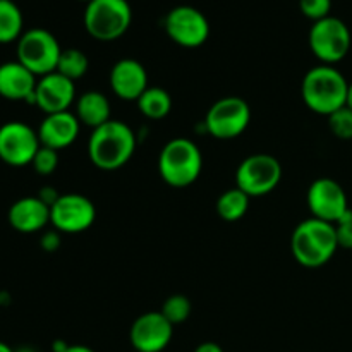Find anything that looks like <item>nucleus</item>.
Returning a JSON list of instances; mask_svg holds the SVG:
<instances>
[{"mask_svg":"<svg viewBox=\"0 0 352 352\" xmlns=\"http://www.w3.org/2000/svg\"><path fill=\"white\" fill-rule=\"evenodd\" d=\"M136 151V134L122 120L110 119L93 129L88 140V157L100 170H119Z\"/></svg>","mask_w":352,"mask_h":352,"instance_id":"1","label":"nucleus"},{"mask_svg":"<svg viewBox=\"0 0 352 352\" xmlns=\"http://www.w3.org/2000/svg\"><path fill=\"white\" fill-rule=\"evenodd\" d=\"M349 81L333 65L320 64L306 72L301 82L305 105L318 116H327L346 107Z\"/></svg>","mask_w":352,"mask_h":352,"instance_id":"2","label":"nucleus"},{"mask_svg":"<svg viewBox=\"0 0 352 352\" xmlns=\"http://www.w3.org/2000/svg\"><path fill=\"white\" fill-rule=\"evenodd\" d=\"M339 250L333 223L308 219L299 223L291 237L294 260L306 268H320L329 263Z\"/></svg>","mask_w":352,"mask_h":352,"instance_id":"3","label":"nucleus"},{"mask_svg":"<svg viewBox=\"0 0 352 352\" xmlns=\"http://www.w3.org/2000/svg\"><path fill=\"white\" fill-rule=\"evenodd\" d=\"M203 170V155L198 144L188 138H174L158 155V172L162 181L172 188L195 184Z\"/></svg>","mask_w":352,"mask_h":352,"instance_id":"4","label":"nucleus"},{"mask_svg":"<svg viewBox=\"0 0 352 352\" xmlns=\"http://www.w3.org/2000/svg\"><path fill=\"white\" fill-rule=\"evenodd\" d=\"M85 28L98 41L119 40L133 23V9L127 0H91L85 9Z\"/></svg>","mask_w":352,"mask_h":352,"instance_id":"5","label":"nucleus"},{"mask_svg":"<svg viewBox=\"0 0 352 352\" xmlns=\"http://www.w3.org/2000/svg\"><path fill=\"white\" fill-rule=\"evenodd\" d=\"M17 62L30 69L36 78L57 71L62 48L58 40L43 28H33L24 31L17 40Z\"/></svg>","mask_w":352,"mask_h":352,"instance_id":"6","label":"nucleus"},{"mask_svg":"<svg viewBox=\"0 0 352 352\" xmlns=\"http://www.w3.org/2000/svg\"><path fill=\"white\" fill-rule=\"evenodd\" d=\"M313 55L325 65H336L347 57L351 50V30L342 19L329 16L313 23L308 34Z\"/></svg>","mask_w":352,"mask_h":352,"instance_id":"7","label":"nucleus"},{"mask_svg":"<svg viewBox=\"0 0 352 352\" xmlns=\"http://www.w3.org/2000/svg\"><path fill=\"white\" fill-rule=\"evenodd\" d=\"M282 179V165L274 155L254 153L244 158L236 170V186L250 198L270 195Z\"/></svg>","mask_w":352,"mask_h":352,"instance_id":"8","label":"nucleus"},{"mask_svg":"<svg viewBox=\"0 0 352 352\" xmlns=\"http://www.w3.org/2000/svg\"><path fill=\"white\" fill-rule=\"evenodd\" d=\"M250 122V103L241 96H223L217 100L205 117V127L210 136L222 141L241 136Z\"/></svg>","mask_w":352,"mask_h":352,"instance_id":"9","label":"nucleus"},{"mask_svg":"<svg viewBox=\"0 0 352 352\" xmlns=\"http://www.w3.org/2000/svg\"><path fill=\"white\" fill-rule=\"evenodd\" d=\"M165 33L184 48H198L210 36V23L205 14L192 6H177L164 19Z\"/></svg>","mask_w":352,"mask_h":352,"instance_id":"10","label":"nucleus"},{"mask_svg":"<svg viewBox=\"0 0 352 352\" xmlns=\"http://www.w3.org/2000/svg\"><path fill=\"white\" fill-rule=\"evenodd\" d=\"M41 143L38 131L21 120H10L0 126V160L10 167L31 165Z\"/></svg>","mask_w":352,"mask_h":352,"instance_id":"11","label":"nucleus"},{"mask_svg":"<svg viewBox=\"0 0 352 352\" xmlns=\"http://www.w3.org/2000/svg\"><path fill=\"white\" fill-rule=\"evenodd\" d=\"M96 208L93 201L78 192L60 195L50 206V223L57 232L79 234L95 223Z\"/></svg>","mask_w":352,"mask_h":352,"instance_id":"12","label":"nucleus"},{"mask_svg":"<svg viewBox=\"0 0 352 352\" xmlns=\"http://www.w3.org/2000/svg\"><path fill=\"white\" fill-rule=\"evenodd\" d=\"M306 201L313 219L329 223H336L351 210L344 188L330 177H320L313 181Z\"/></svg>","mask_w":352,"mask_h":352,"instance_id":"13","label":"nucleus"},{"mask_svg":"<svg viewBox=\"0 0 352 352\" xmlns=\"http://www.w3.org/2000/svg\"><path fill=\"white\" fill-rule=\"evenodd\" d=\"M174 336V325L160 311L143 313L129 330L131 346L138 352H162Z\"/></svg>","mask_w":352,"mask_h":352,"instance_id":"14","label":"nucleus"},{"mask_svg":"<svg viewBox=\"0 0 352 352\" xmlns=\"http://www.w3.org/2000/svg\"><path fill=\"white\" fill-rule=\"evenodd\" d=\"M76 100V85L60 72L41 76L34 89V105L45 112V116L67 112Z\"/></svg>","mask_w":352,"mask_h":352,"instance_id":"15","label":"nucleus"},{"mask_svg":"<svg viewBox=\"0 0 352 352\" xmlns=\"http://www.w3.org/2000/svg\"><path fill=\"white\" fill-rule=\"evenodd\" d=\"M110 88L120 100L138 102L150 88L146 69L136 58H120L110 71Z\"/></svg>","mask_w":352,"mask_h":352,"instance_id":"16","label":"nucleus"},{"mask_svg":"<svg viewBox=\"0 0 352 352\" xmlns=\"http://www.w3.org/2000/svg\"><path fill=\"white\" fill-rule=\"evenodd\" d=\"M79 129H81V122L78 120L76 113H71L69 110L50 113L41 120L40 127H38V138H40L41 146L58 151L71 146L78 140Z\"/></svg>","mask_w":352,"mask_h":352,"instance_id":"17","label":"nucleus"},{"mask_svg":"<svg viewBox=\"0 0 352 352\" xmlns=\"http://www.w3.org/2000/svg\"><path fill=\"white\" fill-rule=\"evenodd\" d=\"M36 76L24 67L21 62H3L0 64V96L10 102L34 103Z\"/></svg>","mask_w":352,"mask_h":352,"instance_id":"18","label":"nucleus"},{"mask_svg":"<svg viewBox=\"0 0 352 352\" xmlns=\"http://www.w3.org/2000/svg\"><path fill=\"white\" fill-rule=\"evenodd\" d=\"M50 222V206L38 196H26L17 199L9 208V223L21 234H33Z\"/></svg>","mask_w":352,"mask_h":352,"instance_id":"19","label":"nucleus"},{"mask_svg":"<svg viewBox=\"0 0 352 352\" xmlns=\"http://www.w3.org/2000/svg\"><path fill=\"white\" fill-rule=\"evenodd\" d=\"M76 117L81 124L96 129L110 120V102L105 93L86 91L76 102Z\"/></svg>","mask_w":352,"mask_h":352,"instance_id":"20","label":"nucleus"},{"mask_svg":"<svg viewBox=\"0 0 352 352\" xmlns=\"http://www.w3.org/2000/svg\"><path fill=\"white\" fill-rule=\"evenodd\" d=\"M138 109L146 119L160 120L170 113L172 98L167 89L158 88V86H150L138 100Z\"/></svg>","mask_w":352,"mask_h":352,"instance_id":"21","label":"nucleus"},{"mask_svg":"<svg viewBox=\"0 0 352 352\" xmlns=\"http://www.w3.org/2000/svg\"><path fill=\"white\" fill-rule=\"evenodd\" d=\"M250 199V196L244 191H241L237 186L236 188L227 189L217 199V213L226 222H237V220H241L248 213Z\"/></svg>","mask_w":352,"mask_h":352,"instance_id":"22","label":"nucleus"},{"mask_svg":"<svg viewBox=\"0 0 352 352\" xmlns=\"http://www.w3.org/2000/svg\"><path fill=\"white\" fill-rule=\"evenodd\" d=\"M23 12L12 0H0V45L17 41L24 33Z\"/></svg>","mask_w":352,"mask_h":352,"instance_id":"23","label":"nucleus"},{"mask_svg":"<svg viewBox=\"0 0 352 352\" xmlns=\"http://www.w3.org/2000/svg\"><path fill=\"white\" fill-rule=\"evenodd\" d=\"M89 60L86 54L79 48H62L60 58L57 64V72L69 78L71 81H78L88 72Z\"/></svg>","mask_w":352,"mask_h":352,"instance_id":"24","label":"nucleus"},{"mask_svg":"<svg viewBox=\"0 0 352 352\" xmlns=\"http://www.w3.org/2000/svg\"><path fill=\"white\" fill-rule=\"evenodd\" d=\"M192 305L189 301V298H186L184 294H174L168 296L167 299L162 305L160 313L172 323V325H181L186 320L191 316Z\"/></svg>","mask_w":352,"mask_h":352,"instance_id":"25","label":"nucleus"},{"mask_svg":"<svg viewBox=\"0 0 352 352\" xmlns=\"http://www.w3.org/2000/svg\"><path fill=\"white\" fill-rule=\"evenodd\" d=\"M329 127L336 138L342 141L352 140V110L349 107H342L337 112L329 116Z\"/></svg>","mask_w":352,"mask_h":352,"instance_id":"26","label":"nucleus"},{"mask_svg":"<svg viewBox=\"0 0 352 352\" xmlns=\"http://www.w3.org/2000/svg\"><path fill=\"white\" fill-rule=\"evenodd\" d=\"M31 165H33L34 172L40 175L54 174L58 167V151L47 146H40V150L34 155Z\"/></svg>","mask_w":352,"mask_h":352,"instance_id":"27","label":"nucleus"},{"mask_svg":"<svg viewBox=\"0 0 352 352\" xmlns=\"http://www.w3.org/2000/svg\"><path fill=\"white\" fill-rule=\"evenodd\" d=\"M299 9L308 19L316 23L330 16L332 0H299Z\"/></svg>","mask_w":352,"mask_h":352,"instance_id":"28","label":"nucleus"},{"mask_svg":"<svg viewBox=\"0 0 352 352\" xmlns=\"http://www.w3.org/2000/svg\"><path fill=\"white\" fill-rule=\"evenodd\" d=\"M336 234L337 241H339V248L342 250H352V210L340 217L336 223Z\"/></svg>","mask_w":352,"mask_h":352,"instance_id":"29","label":"nucleus"},{"mask_svg":"<svg viewBox=\"0 0 352 352\" xmlns=\"http://www.w3.org/2000/svg\"><path fill=\"white\" fill-rule=\"evenodd\" d=\"M40 244L41 250L48 251V253H50V251H57L58 246H60V236H58V232H54V230L45 232L43 236H41Z\"/></svg>","mask_w":352,"mask_h":352,"instance_id":"30","label":"nucleus"},{"mask_svg":"<svg viewBox=\"0 0 352 352\" xmlns=\"http://www.w3.org/2000/svg\"><path fill=\"white\" fill-rule=\"evenodd\" d=\"M58 196H60V195H57V189L52 188V186H45V188H41V191H40V195H38V198H40L41 201L45 203V205L52 206L55 201H57Z\"/></svg>","mask_w":352,"mask_h":352,"instance_id":"31","label":"nucleus"},{"mask_svg":"<svg viewBox=\"0 0 352 352\" xmlns=\"http://www.w3.org/2000/svg\"><path fill=\"white\" fill-rule=\"evenodd\" d=\"M195 352H223V349L215 342H203L196 347Z\"/></svg>","mask_w":352,"mask_h":352,"instance_id":"32","label":"nucleus"},{"mask_svg":"<svg viewBox=\"0 0 352 352\" xmlns=\"http://www.w3.org/2000/svg\"><path fill=\"white\" fill-rule=\"evenodd\" d=\"M62 352H95L86 346H67Z\"/></svg>","mask_w":352,"mask_h":352,"instance_id":"33","label":"nucleus"},{"mask_svg":"<svg viewBox=\"0 0 352 352\" xmlns=\"http://www.w3.org/2000/svg\"><path fill=\"white\" fill-rule=\"evenodd\" d=\"M346 105L352 110V81L349 82V91H347V103H346Z\"/></svg>","mask_w":352,"mask_h":352,"instance_id":"34","label":"nucleus"},{"mask_svg":"<svg viewBox=\"0 0 352 352\" xmlns=\"http://www.w3.org/2000/svg\"><path fill=\"white\" fill-rule=\"evenodd\" d=\"M0 352H16V349H12V347L7 346L6 342H2V340H0Z\"/></svg>","mask_w":352,"mask_h":352,"instance_id":"35","label":"nucleus"},{"mask_svg":"<svg viewBox=\"0 0 352 352\" xmlns=\"http://www.w3.org/2000/svg\"><path fill=\"white\" fill-rule=\"evenodd\" d=\"M16 352H36V351L31 349V347H19V349H16Z\"/></svg>","mask_w":352,"mask_h":352,"instance_id":"36","label":"nucleus"},{"mask_svg":"<svg viewBox=\"0 0 352 352\" xmlns=\"http://www.w3.org/2000/svg\"><path fill=\"white\" fill-rule=\"evenodd\" d=\"M79 2H86V3H89V2H91V0H79Z\"/></svg>","mask_w":352,"mask_h":352,"instance_id":"37","label":"nucleus"}]
</instances>
